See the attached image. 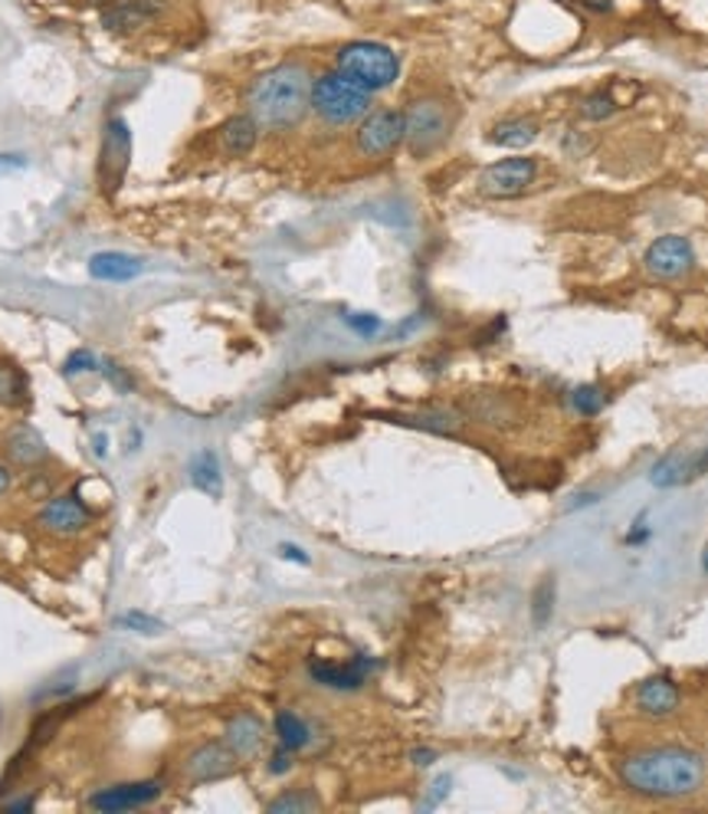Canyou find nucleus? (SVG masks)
Masks as SVG:
<instances>
[{"label": "nucleus", "instance_id": "f257e3e1", "mask_svg": "<svg viewBox=\"0 0 708 814\" xmlns=\"http://www.w3.org/2000/svg\"><path fill=\"white\" fill-rule=\"evenodd\" d=\"M616 775L626 791L649 801H682L705 788L708 765L685 745H649L620 758Z\"/></svg>", "mask_w": 708, "mask_h": 814}, {"label": "nucleus", "instance_id": "f03ea898", "mask_svg": "<svg viewBox=\"0 0 708 814\" xmlns=\"http://www.w3.org/2000/svg\"><path fill=\"white\" fill-rule=\"evenodd\" d=\"M312 73L302 63H279L247 89V112L263 132H292L312 112Z\"/></svg>", "mask_w": 708, "mask_h": 814}, {"label": "nucleus", "instance_id": "7ed1b4c3", "mask_svg": "<svg viewBox=\"0 0 708 814\" xmlns=\"http://www.w3.org/2000/svg\"><path fill=\"white\" fill-rule=\"evenodd\" d=\"M374 109V93L361 89L338 70L322 73L312 80V112L328 129H348L358 125Z\"/></svg>", "mask_w": 708, "mask_h": 814}, {"label": "nucleus", "instance_id": "20e7f679", "mask_svg": "<svg viewBox=\"0 0 708 814\" xmlns=\"http://www.w3.org/2000/svg\"><path fill=\"white\" fill-rule=\"evenodd\" d=\"M335 70L368 93H384L400 80V57L377 40H351L335 53Z\"/></svg>", "mask_w": 708, "mask_h": 814}, {"label": "nucleus", "instance_id": "39448f33", "mask_svg": "<svg viewBox=\"0 0 708 814\" xmlns=\"http://www.w3.org/2000/svg\"><path fill=\"white\" fill-rule=\"evenodd\" d=\"M404 145L413 158H427L453 135V106L443 96H417L404 109Z\"/></svg>", "mask_w": 708, "mask_h": 814}, {"label": "nucleus", "instance_id": "423d86ee", "mask_svg": "<svg viewBox=\"0 0 708 814\" xmlns=\"http://www.w3.org/2000/svg\"><path fill=\"white\" fill-rule=\"evenodd\" d=\"M535 181H538V158L515 155V158H499L489 168H482V175L476 178V188L489 201H512V197L528 194Z\"/></svg>", "mask_w": 708, "mask_h": 814}, {"label": "nucleus", "instance_id": "0eeeda50", "mask_svg": "<svg viewBox=\"0 0 708 814\" xmlns=\"http://www.w3.org/2000/svg\"><path fill=\"white\" fill-rule=\"evenodd\" d=\"M404 145V112L400 109H371L355 125V152L368 161H384Z\"/></svg>", "mask_w": 708, "mask_h": 814}, {"label": "nucleus", "instance_id": "6e6552de", "mask_svg": "<svg viewBox=\"0 0 708 814\" xmlns=\"http://www.w3.org/2000/svg\"><path fill=\"white\" fill-rule=\"evenodd\" d=\"M695 247L685 234H662L643 253V270L656 283H675L695 270Z\"/></svg>", "mask_w": 708, "mask_h": 814}, {"label": "nucleus", "instance_id": "1a4fd4ad", "mask_svg": "<svg viewBox=\"0 0 708 814\" xmlns=\"http://www.w3.org/2000/svg\"><path fill=\"white\" fill-rule=\"evenodd\" d=\"M129 161H132V129L122 116H116L106 122L103 152H99V181H103V191L109 197L125 184Z\"/></svg>", "mask_w": 708, "mask_h": 814}, {"label": "nucleus", "instance_id": "9d476101", "mask_svg": "<svg viewBox=\"0 0 708 814\" xmlns=\"http://www.w3.org/2000/svg\"><path fill=\"white\" fill-rule=\"evenodd\" d=\"M237 768H240V755H237L227 742H217V739L194 745V749L184 755V765H181V771H184V778H188L191 785L224 781V778L237 775Z\"/></svg>", "mask_w": 708, "mask_h": 814}, {"label": "nucleus", "instance_id": "9b49d317", "mask_svg": "<svg viewBox=\"0 0 708 814\" xmlns=\"http://www.w3.org/2000/svg\"><path fill=\"white\" fill-rule=\"evenodd\" d=\"M40 529L50 532V536H60V539H70V536H80L89 529L93 523V513L89 506L83 503L80 493H60V496H50L37 516Z\"/></svg>", "mask_w": 708, "mask_h": 814}, {"label": "nucleus", "instance_id": "f8f14e48", "mask_svg": "<svg viewBox=\"0 0 708 814\" xmlns=\"http://www.w3.org/2000/svg\"><path fill=\"white\" fill-rule=\"evenodd\" d=\"M165 11L168 0H112L109 8H103L99 21L109 34H135L165 17Z\"/></svg>", "mask_w": 708, "mask_h": 814}, {"label": "nucleus", "instance_id": "ddd939ff", "mask_svg": "<svg viewBox=\"0 0 708 814\" xmlns=\"http://www.w3.org/2000/svg\"><path fill=\"white\" fill-rule=\"evenodd\" d=\"M633 706L643 719H652V722H662V719H672L682 706V690L675 686V680L669 677H646L636 693H633Z\"/></svg>", "mask_w": 708, "mask_h": 814}, {"label": "nucleus", "instance_id": "4468645a", "mask_svg": "<svg viewBox=\"0 0 708 814\" xmlns=\"http://www.w3.org/2000/svg\"><path fill=\"white\" fill-rule=\"evenodd\" d=\"M161 781L158 778H148V781H129V785H112V788H103L89 798V807L93 811H103V814H122V811H135V807H145L152 804L155 798H161Z\"/></svg>", "mask_w": 708, "mask_h": 814}, {"label": "nucleus", "instance_id": "2eb2a0df", "mask_svg": "<svg viewBox=\"0 0 708 814\" xmlns=\"http://www.w3.org/2000/svg\"><path fill=\"white\" fill-rule=\"evenodd\" d=\"M708 470V451H669L665 457H659L649 470V483L659 490L669 487H682L695 477H701Z\"/></svg>", "mask_w": 708, "mask_h": 814}, {"label": "nucleus", "instance_id": "dca6fc26", "mask_svg": "<svg viewBox=\"0 0 708 814\" xmlns=\"http://www.w3.org/2000/svg\"><path fill=\"white\" fill-rule=\"evenodd\" d=\"M374 670V660L368 657H355L348 663H335V660H309V677L325 686V690H361L368 683Z\"/></svg>", "mask_w": 708, "mask_h": 814}, {"label": "nucleus", "instance_id": "f3484780", "mask_svg": "<svg viewBox=\"0 0 708 814\" xmlns=\"http://www.w3.org/2000/svg\"><path fill=\"white\" fill-rule=\"evenodd\" d=\"M224 742L240 755V762L247 758H256L266 745V726L256 713L250 709H240L237 716H230L227 729H224Z\"/></svg>", "mask_w": 708, "mask_h": 814}, {"label": "nucleus", "instance_id": "a211bd4d", "mask_svg": "<svg viewBox=\"0 0 708 814\" xmlns=\"http://www.w3.org/2000/svg\"><path fill=\"white\" fill-rule=\"evenodd\" d=\"M0 451H4V457L14 464V467H40L47 457H50V447L44 441V434L31 424H17L4 434V444H0Z\"/></svg>", "mask_w": 708, "mask_h": 814}, {"label": "nucleus", "instance_id": "6ab92c4d", "mask_svg": "<svg viewBox=\"0 0 708 814\" xmlns=\"http://www.w3.org/2000/svg\"><path fill=\"white\" fill-rule=\"evenodd\" d=\"M260 125L250 112H240V116H230L220 129H217V145L224 155L230 158H247L256 145H260Z\"/></svg>", "mask_w": 708, "mask_h": 814}, {"label": "nucleus", "instance_id": "aec40b11", "mask_svg": "<svg viewBox=\"0 0 708 814\" xmlns=\"http://www.w3.org/2000/svg\"><path fill=\"white\" fill-rule=\"evenodd\" d=\"M538 135H541V125H538L535 116H505V119L492 122V129H489L485 139H489L495 148L521 152V148H528L531 142H538Z\"/></svg>", "mask_w": 708, "mask_h": 814}, {"label": "nucleus", "instance_id": "412c9836", "mask_svg": "<svg viewBox=\"0 0 708 814\" xmlns=\"http://www.w3.org/2000/svg\"><path fill=\"white\" fill-rule=\"evenodd\" d=\"M142 270L145 266H142L139 256H129V253H119V250H106V253H96L89 260V276L103 279V283H129Z\"/></svg>", "mask_w": 708, "mask_h": 814}, {"label": "nucleus", "instance_id": "4be33fe9", "mask_svg": "<svg viewBox=\"0 0 708 814\" xmlns=\"http://www.w3.org/2000/svg\"><path fill=\"white\" fill-rule=\"evenodd\" d=\"M273 726H276V739H279L283 749H289V752L309 749V742H312V726H309L299 713L279 709L276 719H273Z\"/></svg>", "mask_w": 708, "mask_h": 814}, {"label": "nucleus", "instance_id": "5701e85b", "mask_svg": "<svg viewBox=\"0 0 708 814\" xmlns=\"http://www.w3.org/2000/svg\"><path fill=\"white\" fill-rule=\"evenodd\" d=\"M191 483H194L204 496L220 500V493H224V474H220V460H217L214 451H201V454L191 460Z\"/></svg>", "mask_w": 708, "mask_h": 814}, {"label": "nucleus", "instance_id": "b1692460", "mask_svg": "<svg viewBox=\"0 0 708 814\" xmlns=\"http://www.w3.org/2000/svg\"><path fill=\"white\" fill-rule=\"evenodd\" d=\"M315 811H322V798L312 788H289L266 804V814H315Z\"/></svg>", "mask_w": 708, "mask_h": 814}, {"label": "nucleus", "instance_id": "393cba45", "mask_svg": "<svg viewBox=\"0 0 708 814\" xmlns=\"http://www.w3.org/2000/svg\"><path fill=\"white\" fill-rule=\"evenodd\" d=\"M577 112H580L584 122H607V119H613L620 112V103H616V96L610 89H590L580 99Z\"/></svg>", "mask_w": 708, "mask_h": 814}, {"label": "nucleus", "instance_id": "a878e982", "mask_svg": "<svg viewBox=\"0 0 708 814\" xmlns=\"http://www.w3.org/2000/svg\"><path fill=\"white\" fill-rule=\"evenodd\" d=\"M24 400H27L24 374L14 364L0 361V407H21Z\"/></svg>", "mask_w": 708, "mask_h": 814}, {"label": "nucleus", "instance_id": "bb28decb", "mask_svg": "<svg viewBox=\"0 0 708 814\" xmlns=\"http://www.w3.org/2000/svg\"><path fill=\"white\" fill-rule=\"evenodd\" d=\"M603 404H607V391L600 384H580L571 391V407L580 418H597L603 411Z\"/></svg>", "mask_w": 708, "mask_h": 814}, {"label": "nucleus", "instance_id": "cd10ccee", "mask_svg": "<svg viewBox=\"0 0 708 814\" xmlns=\"http://www.w3.org/2000/svg\"><path fill=\"white\" fill-rule=\"evenodd\" d=\"M489 400H492L489 407H485V404H479V407L472 404V415H476V418H479L482 424H492V428H505L508 421H515V411H512V404H505V400H502L499 394H495V397H489Z\"/></svg>", "mask_w": 708, "mask_h": 814}, {"label": "nucleus", "instance_id": "c85d7f7f", "mask_svg": "<svg viewBox=\"0 0 708 814\" xmlns=\"http://www.w3.org/2000/svg\"><path fill=\"white\" fill-rule=\"evenodd\" d=\"M551 611H554V578H544L535 588V598H531V618H535V624L544 627L548 618H551Z\"/></svg>", "mask_w": 708, "mask_h": 814}, {"label": "nucleus", "instance_id": "c756f323", "mask_svg": "<svg viewBox=\"0 0 708 814\" xmlns=\"http://www.w3.org/2000/svg\"><path fill=\"white\" fill-rule=\"evenodd\" d=\"M341 322H345L355 335H361V338H374V335L384 328L381 315H374V312H345Z\"/></svg>", "mask_w": 708, "mask_h": 814}, {"label": "nucleus", "instance_id": "7c9ffc66", "mask_svg": "<svg viewBox=\"0 0 708 814\" xmlns=\"http://www.w3.org/2000/svg\"><path fill=\"white\" fill-rule=\"evenodd\" d=\"M99 371H103V378L116 387V391H122V394H129L132 387H135V381L125 374V368H119L116 361H109V358H103L99 361Z\"/></svg>", "mask_w": 708, "mask_h": 814}, {"label": "nucleus", "instance_id": "2f4dec72", "mask_svg": "<svg viewBox=\"0 0 708 814\" xmlns=\"http://www.w3.org/2000/svg\"><path fill=\"white\" fill-rule=\"evenodd\" d=\"M119 624H122V627H129V631H139V634H158V631H161V621H158V618H152V614H142V611H129V614H122V618H119Z\"/></svg>", "mask_w": 708, "mask_h": 814}, {"label": "nucleus", "instance_id": "473e14b6", "mask_svg": "<svg viewBox=\"0 0 708 814\" xmlns=\"http://www.w3.org/2000/svg\"><path fill=\"white\" fill-rule=\"evenodd\" d=\"M99 368V358L86 348H76L70 358H67V374H83V371H96Z\"/></svg>", "mask_w": 708, "mask_h": 814}, {"label": "nucleus", "instance_id": "72a5a7b5", "mask_svg": "<svg viewBox=\"0 0 708 814\" xmlns=\"http://www.w3.org/2000/svg\"><path fill=\"white\" fill-rule=\"evenodd\" d=\"M292 758H296V752H289V749H283V745H279V749L273 752L269 771H273V775H283V771H289V768H292Z\"/></svg>", "mask_w": 708, "mask_h": 814}, {"label": "nucleus", "instance_id": "f704fd0d", "mask_svg": "<svg viewBox=\"0 0 708 814\" xmlns=\"http://www.w3.org/2000/svg\"><path fill=\"white\" fill-rule=\"evenodd\" d=\"M449 788H453V778L449 775H443V778H436L433 785H430V798H427V807H433V804H440L446 794H449Z\"/></svg>", "mask_w": 708, "mask_h": 814}, {"label": "nucleus", "instance_id": "c9c22d12", "mask_svg": "<svg viewBox=\"0 0 708 814\" xmlns=\"http://www.w3.org/2000/svg\"><path fill=\"white\" fill-rule=\"evenodd\" d=\"M21 168H27L24 155H0V175H11V171H21Z\"/></svg>", "mask_w": 708, "mask_h": 814}, {"label": "nucleus", "instance_id": "e433bc0d", "mask_svg": "<svg viewBox=\"0 0 708 814\" xmlns=\"http://www.w3.org/2000/svg\"><path fill=\"white\" fill-rule=\"evenodd\" d=\"M279 555H283V559H289V562L309 565V555H305V552H302L299 546H289V542H286V546H279Z\"/></svg>", "mask_w": 708, "mask_h": 814}, {"label": "nucleus", "instance_id": "4c0bfd02", "mask_svg": "<svg viewBox=\"0 0 708 814\" xmlns=\"http://www.w3.org/2000/svg\"><path fill=\"white\" fill-rule=\"evenodd\" d=\"M646 539H649V529H646L643 523H636V526L629 529V536H626V542H629V546H643Z\"/></svg>", "mask_w": 708, "mask_h": 814}, {"label": "nucleus", "instance_id": "58836bf2", "mask_svg": "<svg viewBox=\"0 0 708 814\" xmlns=\"http://www.w3.org/2000/svg\"><path fill=\"white\" fill-rule=\"evenodd\" d=\"M410 758H413V765H433V762H436V752H433V749H413Z\"/></svg>", "mask_w": 708, "mask_h": 814}, {"label": "nucleus", "instance_id": "ea45409f", "mask_svg": "<svg viewBox=\"0 0 708 814\" xmlns=\"http://www.w3.org/2000/svg\"><path fill=\"white\" fill-rule=\"evenodd\" d=\"M34 798H11V801H4V807L8 811H34Z\"/></svg>", "mask_w": 708, "mask_h": 814}, {"label": "nucleus", "instance_id": "a19ab883", "mask_svg": "<svg viewBox=\"0 0 708 814\" xmlns=\"http://www.w3.org/2000/svg\"><path fill=\"white\" fill-rule=\"evenodd\" d=\"M11 483H14V477H11V470L0 464V496H4L8 490H11Z\"/></svg>", "mask_w": 708, "mask_h": 814}, {"label": "nucleus", "instance_id": "79ce46f5", "mask_svg": "<svg viewBox=\"0 0 708 814\" xmlns=\"http://www.w3.org/2000/svg\"><path fill=\"white\" fill-rule=\"evenodd\" d=\"M96 454H106V438H96Z\"/></svg>", "mask_w": 708, "mask_h": 814}, {"label": "nucleus", "instance_id": "37998d69", "mask_svg": "<svg viewBox=\"0 0 708 814\" xmlns=\"http://www.w3.org/2000/svg\"><path fill=\"white\" fill-rule=\"evenodd\" d=\"M701 568L708 572V549H705V559H701Z\"/></svg>", "mask_w": 708, "mask_h": 814}]
</instances>
